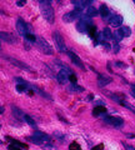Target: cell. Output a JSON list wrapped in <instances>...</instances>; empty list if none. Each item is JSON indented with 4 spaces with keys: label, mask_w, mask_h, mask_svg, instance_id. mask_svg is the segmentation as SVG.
Returning <instances> with one entry per match:
<instances>
[{
    "label": "cell",
    "mask_w": 135,
    "mask_h": 150,
    "mask_svg": "<svg viewBox=\"0 0 135 150\" xmlns=\"http://www.w3.org/2000/svg\"><path fill=\"white\" fill-rule=\"evenodd\" d=\"M120 31L123 33L124 38H129L131 35V29H130L129 26H121L120 28Z\"/></svg>",
    "instance_id": "obj_25"
},
{
    "label": "cell",
    "mask_w": 135,
    "mask_h": 150,
    "mask_svg": "<svg viewBox=\"0 0 135 150\" xmlns=\"http://www.w3.org/2000/svg\"><path fill=\"white\" fill-rule=\"evenodd\" d=\"M99 15L103 19H109V16H110V11H109L108 6H106L105 4L100 5V8H99Z\"/></svg>",
    "instance_id": "obj_15"
},
{
    "label": "cell",
    "mask_w": 135,
    "mask_h": 150,
    "mask_svg": "<svg viewBox=\"0 0 135 150\" xmlns=\"http://www.w3.org/2000/svg\"><path fill=\"white\" fill-rule=\"evenodd\" d=\"M126 136L129 138V139H134V138H135V136H134V134H126Z\"/></svg>",
    "instance_id": "obj_37"
},
{
    "label": "cell",
    "mask_w": 135,
    "mask_h": 150,
    "mask_svg": "<svg viewBox=\"0 0 135 150\" xmlns=\"http://www.w3.org/2000/svg\"><path fill=\"white\" fill-rule=\"evenodd\" d=\"M92 150H104V144H99V145L94 146Z\"/></svg>",
    "instance_id": "obj_32"
},
{
    "label": "cell",
    "mask_w": 135,
    "mask_h": 150,
    "mask_svg": "<svg viewBox=\"0 0 135 150\" xmlns=\"http://www.w3.org/2000/svg\"><path fill=\"white\" fill-rule=\"evenodd\" d=\"M98 14H99V10L96 8H94L93 5H89L86 8V10H85V15H88L89 18H94V16H96Z\"/></svg>",
    "instance_id": "obj_16"
},
{
    "label": "cell",
    "mask_w": 135,
    "mask_h": 150,
    "mask_svg": "<svg viewBox=\"0 0 135 150\" xmlns=\"http://www.w3.org/2000/svg\"><path fill=\"white\" fill-rule=\"evenodd\" d=\"M121 144H123V145H124V148L126 149V150H135V148H134V146L129 145V144H126V143H124V141H121Z\"/></svg>",
    "instance_id": "obj_30"
},
{
    "label": "cell",
    "mask_w": 135,
    "mask_h": 150,
    "mask_svg": "<svg viewBox=\"0 0 135 150\" xmlns=\"http://www.w3.org/2000/svg\"><path fill=\"white\" fill-rule=\"evenodd\" d=\"M98 29H96L95 25H90L89 29H88V35H89L92 39H94V38H96V35H98Z\"/></svg>",
    "instance_id": "obj_20"
},
{
    "label": "cell",
    "mask_w": 135,
    "mask_h": 150,
    "mask_svg": "<svg viewBox=\"0 0 135 150\" xmlns=\"http://www.w3.org/2000/svg\"><path fill=\"white\" fill-rule=\"evenodd\" d=\"M26 140H29V141L36 144V145H40L41 148H45L48 144L51 143V141H50V136L46 135L45 133H41V131H35L34 135L26 138Z\"/></svg>",
    "instance_id": "obj_2"
},
{
    "label": "cell",
    "mask_w": 135,
    "mask_h": 150,
    "mask_svg": "<svg viewBox=\"0 0 135 150\" xmlns=\"http://www.w3.org/2000/svg\"><path fill=\"white\" fill-rule=\"evenodd\" d=\"M69 150H83V149H81V146L76 141H73L69 145Z\"/></svg>",
    "instance_id": "obj_27"
},
{
    "label": "cell",
    "mask_w": 135,
    "mask_h": 150,
    "mask_svg": "<svg viewBox=\"0 0 135 150\" xmlns=\"http://www.w3.org/2000/svg\"><path fill=\"white\" fill-rule=\"evenodd\" d=\"M36 38L38 36H35L33 33H29V34H26V36H25L24 39H25V41H26V43L33 44V43H36Z\"/></svg>",
    "instance_id": "obj_24"
},
{
    "label": "cell",
    "mask_w": 135,
    "mask_h": 150,
    "mask_svg": "<svg viewBox=\"0 0 135 150\" xmlns=\"http://www.w3.org/2000/svg\"><path fill=\"white\" fill-rule=\"evenodd\" d=\"M36 46L39 48L44 54H48V55H53L54 54V49L51 48V45L44 39L43 36H38L36 38Z\"/></svg>",
    "instance_id": "obj_3"
},
{
    "label": "cell",
    "mask_w": 135,
    "mask_h": 150,
    "mask_svg": "<svg viewBox=\"0 0 135 150\" xmlns=\"http://www.w3.org/2000/svg\"><path fill=\"white\" fill-rule=\"evenodd\" d=\"M69 81H70L71 84H76V81H78V78H76V75H75L74 73L69 75Z\"/></svg>",
    "instance_id": "obj_29"
},
{
    "label": "cell",
    "mask_w": 135,
    "mask_h": 150,
    "mask_svg": "<svg viewBox=\"0 0 135 150\" xmlns=\"http://www.w3.org/2000/svg\"><path fill=\"white\" fill-rule=\"evenodd\" d=\"M6 140H8V141H10V143H11V145L16 146V148H20V149H28V148H29V145H25V144L20 143V141H18V140L13 139V138L6 136Z\"/></svg>",
    "instance_id": "obj_17"
},
{
    "label": "cell",
    "mask_w": 135,
    "mask_h": 150,
    "mask_svg": "<svg viewBox=\"0 0 135 150\" xmlns=\"http://www.w3.org/2000/svg\"><path fill=\"white\" fill-rule=\"evenodd\" d=\"M53 39H54V43L56 45V49L59 50L60 53H68V49H67V45H65V41L64 39H63L61 34L58 33V31H55L54 34H53Z\"/></svg>",
    "instance_id": "obj_4"
},
{
    "label": "cell",
    "mask_w": 135,
    "mask_h": 150,
    "mask_svg": "<svg viewBox=\"0 0 135 150\" xmlns=\"http://www.w3.org/2000/svg\"><path fill=\"white\" fill-rule=\"evenodd\" d=\"M119 50H120V46L118 45V43H115V44H114V53H115V54H118Z\"/></svg>",
    "instance_id": "obj_33"
},
{
    "label": "cell",
    "mask_w": 135,
    "mask_h": 150,
    "mask_svg": "<svg viewBox=\"0 0 135 150\" xmlns=\"http://www.w3.org/2000/svg\"><path fill=\"white\" fill-rule=\"evenodd\" d=\"M8 149L9 150H21L20 148H16V146H14V145H8Z\"/></svg>",
    "instance_id": "obj_35"
},
{
    "label": "cell",
    "mask_w": 135,
    "mask_h": 150,
    "mask_svg": "<svg viewBox=\"0 0 135 150\" xmlns=\"http://www.w3.org/2000/svg\"><path fill=\"white\" fill-rule=\"evenodd\" d=\"M24 121H25V123H28V124H29L31 128H34V129H35V128H36V123H35V120H34V119L31 118L30 115L25 114V116H24Z\"/></svg>",
    "instance_id": "obj_22"
},
{
    "label": "cell",
    "mask_w": 135,
    "mask_h": 150,
    "mask_svg": "<svg viewBox=\"0 0 135 150\" xmlns=\"http://www.w3.org/2000/svg\"><path fill=\"white\" fill-rule=\"evenodd\" d=\"M11 111H13V114H14V116H15V118L20 119V120H24L25 114H24V113L21 111L19 108H16L15 105H11Z\"/></svg>",
    "instance_id": "obj_18"
},
{
    "label": "cell",
    "mask_w": 135,
    "mask_h": 150,
    "mask_svg": "<svg viewBox=\"0 0 135 150\" xmlns=\"http://www.w3.org/2000/svg\"><path fill=\"white\" fill-rule=\"evenodd\" d=\"M134 3H135V1H134Z\"/></svg>",
    "instance_id": "obj_39"
},
{
    "label": "cell",
    "mask_w": 135,
    "mask_h": 150,
    "mask_svg": "<svg viewBox=\"0 0 135 150\" xmlns=\"http://www.w3.org/2000/svg\"><path fill=\"white\" fill-rule=\"evenodd\" d=\"M104 121L108 125H111V126H114V128H123V125H124V120L121 118H119V116H105L104 118Z\"/></svg>",
    "instance_id": "obj_7"
},
{
    "label": "cell",
    "mask_w": 135,
    "mask_h": 150,
    "mask_svg": "<svg viewBox=\"0 0 135 150\" xmlns=\"http://www.w3.org/2000/svg\"><path fill=\"white\" fill-rule=\"evenodd\" d=\"M0 38H1L3 41H5L8 44H16L19 41V39L15 35H13V34H10V33H5V31H1Z\"/></svg>",
    "instance_id": "obj_10"
},
{
    "label": "cell",
    "mask_w": 135,
    "mask_h": 150,
    "mask_svg": "<svg viewBox=\"0 0 135 150\" xmlns=\"http://www.w3.org/2000/svg\"><path fill=\"white\" fill-rule=\"evenodd\" d=\"M70 74H73V71H68L65 69H61L58 73V75H56V79H58V81L60 84H65L69 81V75Z\"/></svg>",
    "instance_id": "obj_11"
},
{
    "label": "cell",
    "mask_w": 135,
    "mask_h": 150,
    "mask_svg": "<svg viewBox=\"0 0 135 150\" xmlns=\"http://www.w3.org/2000/svg\"><path fill=\"white\" fill-rule=\"evenodd\" d=\"M115 64H117V66L121 68V69H126V65H125L123 61H117V63H115Z\"/></svg>",
    "instance_id": "obj_31"
},
{
    "label": "cell",
    "mask_w": 135,
    "mask_h": 150,
    "mask_svg": "<svg viewBox=\"0 0 135 150\" xmlns=\"http://www.w3.org/2000/svg\"><path fill=\"white\" fill-rule=\"evenodd\" d=\"M103 45H104V48H105V49H108V50H110V49H111V45H110V44H109L108 41H105L104 44H103Z\"/></svg>",
    "instance_id": "obj_34"
},
{
    "label": "cell",
    "mask_w": 135,
    "mask_h": 150,
    "mask_svg": "<svg viewBox=\"0 0 135 150\" xmlns=\"http://www.w3.org/2000/svg\"><path fill=\"white\" fill-rule=\"evenodd\" d=\"M78 18H81V10H78V9H74L73 11H69L67 14L63 15V20L65 21V23H71V21L76 20Z\"/></svg>",
    "instance_id": "obj_8"
},
{
    "label": "cell",
    "mask_w": 135,
    "mask_h": 150,
    "mask_svg": "<svg viewBox=\"0 0 135 150\" xmlns=\"http://www.w3.org/2000/svg\"><path fill=\"white\" fill-rule=\"evenodd\" d=\"M5 59H6V60L10 61L13 65H15L16 68L21 69V70H24V71H29V73H35V71H34V69H31L28 64H25V63L20 61V60H18V59H15V58H10V56H6Z\"/></svg>",
    "instance_id": "obj_6"
},
{
    "label": "cell",
    "mask_w": 135,
    "mask_h": 150,
    "mask_svg": "<svg viewBox=\"0 0 135 150\" xmlns=\"http://www.w3.org/2000/svg\"><path fill=\"white\" fill-rule=\"evenodd\" d=\"M103 34H104V36H105L106 40L113 39V33H111V30L109 29V28H104V30H103Z\"/></svg>",
    "instance_id": "obj_26"
},
{
    "label": "cell",
    "mask_w": 135,
    "mask_h": 150,
    "mask_svg": "<svg viewBox=\"0 0 135 150\" xmlns=\"http://www.w3.org/2000/svg\"><path fill=\"white\" fill-rule=\"evenodd\" d=\"M67 54H68L69 58H70V60L73 61V64H74V65H76V66H78V68H80L81 70H85L86 68H85V65H84V63L81 61V59H80L76 54H75V53H73L71 50H68Z\"/></svg>",
    "instance_id": "obj_9"
},
{
    "label": "cell",
    "mask_w": 135,
    "mask_h": 150,
    "mask_svg": "<svg viewBox=\"0 0 135 150\" xmlns=\"http://www.w3.org/2000/svg\"><path fill=\"white\" fill-rule=\"evenodd\" d=\"M16 5L18 6H24L25 5V1H16Z\"/></svg>",
    "instance_id": "obj_36"
},
{
    "label": "cell",
    "mask_w": 135,
    "mask_h": 150,
    "mask_svg": "<svg viewBox=\"0 0 135 150\" xmlns=\"http://www.w3.org/2000/svg\"><path fill=\"white\" fill-rule=\"evenodd\" d=\"M113 81V79L110 76H108V75H103V74H99L98 73V85L100 88H104L105 85H108V84H110Z\"/></svg>",
    "instance_id": "obj_13"
},
{
    "label": "cell",
    "mask_w": 135,
    "mask_h": 150,
    "mask_svg": "<svg viewBox=\"0 0 135 150\" xmlns=\"http://www.w3.org/2000/svg\"><path fill=\"white\" fill-rule=\"evenodd\" d=\"M16 30L18 34L21 36H26V34H29V30H31V28L29 26V24H26L21 18H19L16 20Z\"/></svg>",
    "instance_id": "obj_5"
},
{
    "label": "cell",
    "mask_w": 135,
    "mask_h": 150,
    "mask_svg": "<svg viewBox=\"0 0 135 150\" xmlns=\"http://www.w3.org/2000/svg\"><path fill=\"white\" fill-rule=\"evenodd\" d=\"M131 90H133L131 93H134V94H135V84H131Z\"/></svg>",
    "instance_id": "obj_38"
},
{
    "label": "cell",
    "mask_w": 135,
    "mask_h": 150,
    "mask_svg": "<svg viewBox=\"0 0 135 150\" xmlns=\"http://www.w3.org/2000/svg\"><path fill=\"white\" fill-rule=\"evenodd\" d=\"M73 4H75V9H78V10H81L83 8H85L88 4H92L93 1H81V0H73Z\"/></svg>",
    "instance_id": "obj_19"
},
{
    "label": "cell",
    "mask_w": 135,
    "mask_h": 150,
    "mask_svg": "<svg viewBox=\"0 0 135 150\" xmlns=\"http://www.w3.org/2000/svg\"><path fill=\"white\" fill-rule=\"evenodd\" d=\"M106 113H108V109H106L104 105H96L95 108L93 109L94 116H101V115H105Z\"/></svg>",
    "instance_id": "obj_14"
},
{
    "label": "cell",
    "mask_w": 135,
    "mask_h": 150,
    "mask_svg": "<svg viewBox=\"0 0 135 150\" xmlns=\"http://www.w3.org/2000/svg\"><path fill=\"white\" fill-rule=\"evenodd\" d=\"M68 89L70 90V91H75V93H83V91H85V89H84L83 86L76 85V84H71V85H69Z\"/></svg>",
    "instance_id": "obj_21"
},
{
    "label": "cell",
    "mask_w": 135,
    "mask_h": 150,
    "mask_svg": "<svg viewBox=\"0 0 135 150\" xmlns=\"http://www.w3.org/2000/svg\"><path fill=\"white\" fill-rule=\"evenodd\" d=\"M124 38V35H123V33L120 31V29L119 30H117V31H114L113 33V39L115 40V43H119V41H121V39Z\"/></svg>",
    "instance_id": "obj_23"
},
{
    "label": "cell",
    "mask_w": 135,
    "mask_h": 150,
    "mask_svg": "<svg viewBox=\"0 0 135 150\" xmlns=\"http://www.w3.org/2000/svg\"><path fill=\"white\" fill-rule=\"evenodd\" d=\"M121 105H123V106H124V108H126V109H129V110H131V111H133V113H134V114H135V108H134V106H133V105H130V104H129V103H126V101H124V103H123V104H121Z\"/></svg>",
    "instance_id": "obj_28"
},
{
    "label": "cell",
    "mask_w": 135,
    "mask_h": 150,
    "mask_svg": "<svg viewBox=\"0 0 135 150\" xmlns=\"http://www.w3.org/2000/svg\"><path fill=\"white\" fill-rule=\"evenodd\" d=\"M108 21H109V24L111 25V26H114V28H118V26H120L121 24H123V16L121 15H110L108 19Z\"/></svg>",
    "instance_id": "obj_12"
},
{
    "label": "cell",
    "mask_w": 135,
    "mask_h": 150,
    "mask_svg": "<svg viewBox=\"0 0 135 150\" xmlns=\"http://www.w3.org/2000/svg\"><path fill=\"white\" fill-rule=\"evenodd\" d=\"M38 3L40 4V11H41V15L44 16V19L48 20L49 23H54L55 15H54V9L51 6V3L46 1V0H39Z\"/></svg>",
    "instance_id": "obj_1"
}]
</instances>
